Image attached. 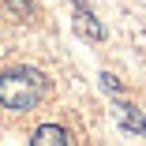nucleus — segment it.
<instances>
[{"mask_svg": "<svg viewBox=\"0 0 146 146\" xmlns=\"http://www.w3.org/2000/svg\"><path fill=\"white\" fill-rule=\"evenodd\" d=\"M49 98V79L38 68H8L0 75V105L15 112H30Z\"/></svg>", "mask_w": 146, "mask_h": 146, "instance_id": "nucleus-1", "label": "nucleus"}, {"mask_svg": "<svg viewBox=\"0 0 146 146\" xmlns=\"http://www.w3.org/2000/svg\"><path fill=\"white\" fill-rule=\"evenodd\" d=\"M30 146H68V131L56 127V124H41L30 139Z\"/></svg>", "mask_w": 146, "mask_h": 146, "instance_id": "nucleus-2", "label": "nucleus"}, {"mask_svg": "<svg viewBox=\"0 0 146 146\" xmlns=\"http://www.w3.org/2000/svg\"><path fill=\"white\" fill-rule=\"evenodd\" d=\"M79 30H86L90 38H101V26L90 19V11H82V15H79Z\"/></svg>", "mask_w": 146, "mask_h": 146, "instance_id": "nucleus-3", "label": "nucleus"}, {"mask_svg": "<svg viewBox=\"0 0 146 146\" xmlns=\"http://www.w3.org/2000/svg\"><path fill=\"white\" fill-rule=\"evenodd\" d=\"M8 8H11V11H19V15H23V11H26V15L34 11V8H30V0H8Z\"/></svg>", "mask_w": 146, "mask_h": 146, "instance_id": "nucleus-4", "label": "nucleus"}]
</instances>
